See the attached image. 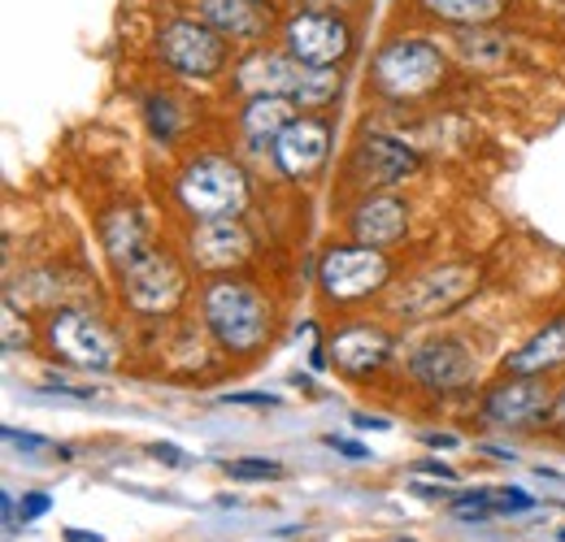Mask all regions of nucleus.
Listing matches in <instances>:
<instances>
[{
    "mask_svg": "<svg viewBox=\"0 0 565 542\" xmlns=\"http://www.w3.org/2000/svg\"><path fill=\"white\" fill-rule=\"evenodd\" d=\"M201 313L226 351H253L270 335V304L239 278H217L201 295Z\"/></svg>",
    "mask_w": 565,
    "mask_h": 542,
    "instance_id": "1",
    "label": "nucleus"
},
{
    "mask_svg": "<svg viewBox=\"0 0 565 542\" xmlns=\"http://www.w3.org/2000/svg\"><path fill=\"white\" fill-rule=\"evenodd\" d=\"M235 83L253 96H287L291 105H327L340 91V69H313L291 53H253L239 62Z\"/></svg>",
    "mask_w": 565,
    "mask_h": 542,
    "instance_id": "2",
    "label": "nucleus"
},
{
    "mask_svg": "<svg viewBox=\"0 0 565 542\" xmlns=\"http://www.w3.org/2000/svg\"><path fill=\"white\" fill-rule=\"evenodd\" d=\"M179 204L196 217V221H217V217H239L248 204V178L239 174V165L222 161V156H201L183 170L179 178Z\"/></svg>",
    "mask_w": 565,
    "mask_h": 542,
    "instance_id": "3",
    "label": "nucleus"
},
{
    "mask_svg": "<svg viewBox=\"0 0 565 542\" xmlns=\"http://www.w3.org/2000/svg\"><path fill=\"white\" fill-rule=\"evenodd\" d=\"M444 78V53L426 40H392L374 57V87L392 100H418Z\"/></svg>",
    "mask_w": 565,
    "mask_h": 542,
    "instance_id": "4",
    "label": "nucleus"
},
{
    "mask_svg": "<svg viewBox=\"0 0 565 542\" xmlns=\"http://www.w3.org/2000/svg\"><path fill=\"white\" fill-rule=\"evenodd\" d=\"M282 40H287V53L296 62H305V66L313 69H331L349 57L353 26L340 13H331V9H305V13L287 18Z\"/></svg>",
    "mask_w": 565,
    "mask_h": 542,
    "instance_id": "5",
    "label": "nucleus"
},
{
    "mask_svg": "<svg viewBox=\"0 0 565 542\" xmlns=\"http://www.w3.org/2000/svg\"><path fill=\"white\" fill-rule=\"evenodd\" d=\"M161 62L188 78H213L226 66V35H217L210 22L179 18L161 31Z\"/></svg>",
    "mask_w": 565,
    "mask_h": 542,
    "instance_id": "6",
    "label": "nucleus"
},
{
    "mask_svg": "<svg viewBox=\"0 0 565 542\" xmlns=\"http://www.w3.org/2000/svg\"><path fill=\"white\" fill-rule=\"evenodd\" d=\"M49 343L62 360H71L78 369H114L118 365V339L92 317V313H78V308H66L49 322Z\"/></svg>",
    "mask_w": 565,
    "mask_h": 542,
    "instance_id": "7",
    "label": "nucleus"
},
{
    "mask_svg": "<svg viewBox=\"0 0 565 542\" xmlns=\"http://www.w3.org/2000/svg\"><path fill=\"white\" fill-rule=\"evenodd\" d=\"M387 257H383V248H365V243H356V248H335V252H327V261H322V291L331 295V300H365L370 291H379L383 282H387Z\"/></svg>",
    "mask_w": 565,
    "mask_h": 542,
    "instance_id": "8",
    "label": "nucleus"
},
{
    "mask_svg": "<svg viewBox=\"0 0 565 542\" xmlns=\"http://www.w3.org/2000/svg\"><path fill=\"white\" fill-rule=\"evenodd\" d=\"M475 270L470 265H448V270H435V273H423V278H414L409 286H405V295L396 300V308L405 313V317H439V313H448V308H457L470 291H475Z\"/></svg>",
    "mask_w": 565,
    "mask_h": 542,
    "instance_id": "9",
    "label": "nucleus"
},
{
    "mask_svg": "<svg viewBox=\"0 0 565 542\" xmlns=\"http://www.w3.org/2000/svg\"><path fill=\"white\" fill-rule=\"evenodd\" d=\"M122 286H127V300L140 308V313H161L179 300L183 291V273L170 257H161L157 248H148L136 265L122 270Z\"/></svg>",
    "mask_w": 565,
    "mask_h": 542,
    "instance_id": "10",
    "label": "nucleus"
},
{
    "mask_svg": "<svg viewBox=\"0 0 565 542\" xmlns=\"http://www.w3.org/2000/svg\"><path fill=\"white\" fill-rule=\"evenodd\" d=\"M548 408H553L548 382H535V378H522V373H513L509 382H500V387H492V391L483 395V416H488L492 425H500V430L531 425V421H540Z\"/></svg>",
    "mask_w": 565,
    "mask_h": 542,
    "instance_id": "11",
    "label": "nucleus"
},
{
    "mask_svg": "<svg viewBox=\"0 0 565 542\" xmlns=\"http://www.w3.org/2000/svg\"><path fill=\"white\" fill-rule=\"evenodd\" d=\"M418 152L405 148L401 139L387 136H365L353 152V174L365 187H396L405 183L409 174H418Z\"/></svg>",
    "mask_w": 565,
    "mask_h": 542,
    "instance_id": "12",
    "label": "nucleus"
},
{
    "mask_svg": "<svg viewBox=\"0 0 565 542\" xmlns=\"http://www.w3.org/2000/svg\"><path fill=\"white\" fill-rule=\"evenodd\" d=\"M409 373L430 391H461L475 378V356L457 339H430L409 356Z\"/></svg>",
    "mask_w": 565,
    "mask_h": 542,
    "instance_id": "13",
    "label": "nucleus"
},
{
    "mask_svg": "<svg viewBox=\"0 0 565 542\" xmlns=\"http://www.w3.org/2000/svg\"><path fill=\"white\" fill-rule=\"evenodd\" d=\"M331 148V127L322 118H296L279 139H275V161L287 178H309Z\"/></svg>",
    "mask_w": 565,
    "mask_h": 542,
    "instance_id": "14",
    "label": "nucleus"
},
{
    "mask_svg": "<svg viewBox=\"0 0 565 542\" xmlns=\"http://www.w3.org/2000/svg\"><path fill=\"white\" fill-rule=\"evenodd\" d=\"M201 22H210L226 40H266L275 26V9L266 0H201Z\"/></svg>",
    "mask_w": 565,
    "mask_h": 542,
    "instance_id": "15",
    "label": "nucleus"
},
{
    "mask_svg": "<svg viewBox=\"0 0 565 542\" xmlns=\"http://www.w3.org/2000/svg\"><path fill=\"white\" fill-rule=\"evenodd\" d=\"M349 226H353L356 243H365V248H387V243H396V239L405 235L409 213H405V200H396V196H370V200L356 204Z\"/></svg>",
    "mask_w": 565,
    "mask_h": 542,
    "instance_id": "16",
    "label": "nucleus"
},
{
    "mask_svg": "<svg viewBox=\"0 0 565 542\" xmlns=\"http://www.w3.org/2000/svg\"><path fill=\"white\" fill-rule=\"evenodd\" d=\"M192 257L210 270H226L248 257V235H244V226H235V217L201 221V230L192 235Z\"/></svg>",
    "mask_w": 565,
    "mask_h": 542,
    "instance_id": "17",
    "label": "nucleus"
},
{
    "mask_svg": "<svg viewBox=\"0 0 565 542\" xmlns=\"http://www.w3.org/2000/svg\"><path fill=\"white\" fill-rule=\"evenodd\" d=\"M387 356H392V339L379 326H349V330H340L335 343H331V360L344 373H370Z\"/></svg>",
    "mask_w": 565,
    "mask_h": 542,
    "instance_id": "18",
    "label": "nucleus"
},
{
    "mask_svg": "<svg viewBox=\"0 0 565 542\" xmlns=\"http://www.w3.org/2000/svg\"><path fill=\"white\" fill-rule=\"evenodd\" d=\"M557 365H565V317L548 322L540 335H531L509 356V373H522V378H540Z\"/></svg>",
    "mask_w": 565,
    "mask_h": 542,
    "instance_id": "19",
    "label": "nucleus"
},
{
    "mask_svg": "<svg viewBox=\"0 0 565 542\" xmlns=\"http://www.w3.org/2000/svg\"><path fill=\"white\" fill-rule=\"evenodd\" d=\"M148 248H152V243H148V235H143V221L131 208H118V213L105 217V252H109V261L118 265V273L127 270V265H136Z\"/></svg>",
    "mask_w": 565,
    "mask_h": 542,
    "instance_id": "20",
    "label": "nucleus"
},
{
    "mask_svg": "<svg viewBox=\"0 0 565 542\" xmlns=\"http://www.w3.org/2000/svg\"><path fill=\"white\" fill-rule=\"evenodd\" d=\"M244 136L248 139H279L296 118H291V100L287 96H253L244 105Z\"/></svg>",
    "mask_w": 565,
    "mask_h": 542,
    "instance_id": "21",
    "label": "nucleus"
},
{
    "mask_svg": "<svg viewBox=\"0 0 565 542\" xmlns=\"http://www.w3.org/2000/svg\"><path fill=\"white\" fill-rule=\"evenodd\" d=\"M426 13L444 18V22H461V26H479L492 22L495 13L504 9V0H423Z\"/></svg>",
    "mask_w": 565,
    "mask_h": 542,
    "instance_id": "22",
    "label": "nucleus"
},
{
    "mask_svg": "<svg viewBox=\"0 0 565 542\" xmlns=\"http://www.w3.org/2000/svg\"><path fill=\"white\" fill-rule=\"evenodd\" d=\"M148 127H152V136L161 139V143L174 139V131H179V113H174V105H170L166 96H152V100H148Z\"/></svg>",
    "mask_w": 565,
    "mask_h": 542,
    "instance_id": "23",
    "label": "nucleus"
},
{
    "mask_svg": "<svg viewBox=\"0 0 565 542\" xmlns=\"http://www.w3.org/2000/svg\"><path fill=\"white\" fill-rule=\"evenodd\" d=\"M226 474L244 481H266V477H282V465L279 460H226Z\"/></svg>",
    "mask_w": 565,
    "mask_h": 542,
    "instance_id": "24",
    "label": "nucleus"
},
{
    "mask_svg": "<svg viewBox=\"0 0 565 542\" xmlns=\"http://www.w3.org/2000/svg\"><path fill=\"white\" fill-rule=\"evenodd\" d=\"M535 499L522 495V490H504V495H492V512H531Z\"/></svg>",
    "mask_w": 565,
    "mask_h": 542,
    "instance_id": "25",
    "label": "nucleus"
},
{
    "mask_svg": "<svg viewBox=\"0 0 565 542\" xmlns=\"http://www.w3.org/2000/svg\"><path fill=\"white\" fill-rule=\"evenodd\" d=\"M4 443H9V447H22V452H44V447H49V438L22 434V430H13V425H4Z\"/></svg>",
    "mask_w": 565,
    "mask_h": 542,
    "instance_id": "26",
    "label": "nucleus"
},
{
    "mask_svg": "<svg viewBox=\"0 0 565 542\" xmlns=\"http://www.w3.org/2000/svg\"><path fill=\"white\" fill-rule=\"evenodd\" d=\"M157 460H166V465H174V469H188L192 465V456H183V447H174V443H152L148 447Z\"/></svg>",
    "mask_w": 565,
    "mask_h": 542,
    "instance_id": "27",
    "label": "nucleus"
},
{
    "mask_svg": "<svg viewBox=\"0 0 565 542\" xmlns=\"http://www.w3.org/2000/svg\"><path fill=\"white\" fill-rule=\"evenodd\" d=\"M222 404H244V408H279V395H262V391H239V395H222Z\"/></svg>",
    "mask_w": 565,
    "mask_h": 542,
    "instance_id": "28",
    "label": "nucleus"
},
{
    "mask_svg": "<svg viewBox=\"0 0 565 542\" xmlns=\"http://www.w3.org/2000/svg\"><path fill=\"white\" fill-rule=\"evenodd\" d=\"M49 508H53V499L35 490V495H26V499H22V521H40Z\"/></svg>",
    "mask_w": 565,
    "mask_h": 542,
    "instance_id": "29",
    "label": "nucleus"
},
{
    "mask_svg": "<svg viewBox=\"0 0 565 542\" xmlns=\"http://www.w3.org/2000/svg\"><path fill=\"white\" fill-rule=\"evenodd\" d=\"M327 443H331V447H335V452H344V456H349V460H365V456H370V452H365V447H361V443H349V438H335V434H331V438H327Z\"/></svg>",
    "mask_w": 565,
    "mask_h": 542,
    "instance_id": "30",
    "label": "nucleus"
},
{
    "mask_svg": "<svg viewBox=\"0 0 565 542\" xmlns=\"http://www.w3.org/2000/svg\"><path fill=\"white\" fill-rule=\"evenodd\" d=\"M418 469H423V474L444 477V481H457V474H452V469H448V465H439V460H423V465H418Z\"/></svg>",
    "mask_w": 565,
    "mask_h": 542,
    "instance_id": "31",
    "label": "nucleus"
},
{
    "mask_svg": "<svg viewBox=\"0 0 565 542\" xmlns=\"http://www.w3.org/2000/svg\"><path fill=\"white\" fill-rule=\"evenodd\" d=\"M66 542H105V539L92 534V530H66Z\"/></svg>",
    "mask_w": 565,
    "mask_h": 542,
    "instance_id": "32",
    "label": "nucleus"
},
{
    "mask_svg": "<svg viewBox=\"0 0 565 542\" xmlns=\"http://www.w3.org/2000/svg\"><path fill=\"white\" fill-rule=\"evenodd\" d=\"M356 430H387V421H379V416H356Z\"/></svg>",
    "mask_w": 565,
    "mask_h": 542,
    "instance_id": "33",
    "label": "nucleus"
},
{
    "mask_svg": "<svg viewBox=\"0 0 565 542\" xmlns=\"http://www.w3.org/2000/svg\"><path fill=\"white\" fill-rule=\"evenodd\" d=\"M553 421H557V425L565 430V391L557 395V400H553Z\"/></svg>",
    "mask_w": 565,
    "mask_h": 542,
    "instance_id": "34",
    "label": "nucleus"
},
{
    "mask_svg": "<svg viewBox=\"0 0 565 542\" xmlns=\"http://www.w3.org/2000/svg\"><path fill=\"white\" fill-rule=\"evenodd\" d=\"M426 443H430V447H452V443H457V438H452V434H430V438H426Z\"/></svg>",
    "mask_w": 565,
    "mask_h": 542,
    "instance_id": "35",
    "label": "nucleus"
},
{
    "mask_svg": "<svg viewBox=\"0 0 565 542\" xmlns=\"http://www.w3.org/2000/svg\"><path fill=\"white\" fill-rule=\"evenodd\" d=\"M309 4H335V0H309Z\"/></svg>",
    "mask_w": 565,
    "mask_h": 542,
    "instance_id": "36",
    "label": "nucleus"
},
{
    "mask_svg": "<svg viewBox=\"0 0 565 542\" xmlns=\"http://www.w3.org/2000/svg\"><path fill=\"white\" fill-rule=\"evenodd\" d=\"M562 542H565V530H562Z\"/></svg>",
    "mask_w": 565,
    "mask_h": 542,
    "instance_id": "37",
    "label": "nucleus"
}]
</instances>
